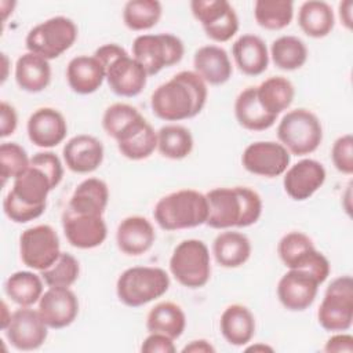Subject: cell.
I'll return each instance as SVG.
<instances>
[{
    "label": "cell",
    "instance_id": "obj_17",
    "mask_svg": "<svg viewBox=\"0 0 353 353\" xmlns=\"http://www.w3.org/2000/svg\"><path fill=\"white\" fill-rule=\"evenodd\" d=\"M37 310L48 328L61 330L76 320L79 299L68 287H48L39 301Z\"/></svg>",
    "mask_w": 353,
    "mask_h": 353
},
{
    "label": "cell",
    "instance_id": "obj_23",
    "mask_svg": "<svg viewBox=\"0 0 353 353\" xmlns=\"http://www.w3.org/2000/svg\"><path fill=\"white\" fill-rule=\"evenodd\" d=\"M68 84L76 94L95 92L105 80V68L94 55H77L66 66Z\"/></svg>",
    "mask_w": 353,
    "mask_h": 353
},
{
    "label": "cell",
    "instance_id": "obj_11",
    "mask_svg": "<svg viewBox=\"0 0 353 353\" xmlns=\"http://www.w3.org/2000/svg\"><path fill=\"white\" fill-rule=\"evenodd\" d=\"M319 324L330 332L347 331L353 323V279L339 276L334 279L317 310Z\"/></svg>",
    "mask_w": 353,
    "mask_h": 353
},
{
    "label": "cell",
    "instance_id": "obj_49",
    "mask_svg": "<svg viewBox=\"0 0 353 353\" xmlns=\"http://www.w3.org/2000/svg\"><path fill=\"white\" fill-rule=\"evenodd\" d=\"M11 314H12V313L8 312V307H7L6 302L3 301V302H1V330H3V331L7 328V325H8L10 320H11Z\"/></svg>",
    "mask_w": 353,
    "mask_h": 353
},
{
    "label": "cell",
    "instance_id": "obj_26",
    "mask_svg": "<svg viewBox=\"0 0 353 353\" xmlns=\"http://www.w3.org/2000/svg\"><path fill=\"white\" fill-rule=\"evenodd\" d=\"M219 330L228 343L233 346H244L255 334L254 314L243 305H229L221 314Z\"/></svg>",
    "mask_w": 353,
    "mask_h": 353
},
{
    "label": "cell",
    "instance_id": "obj_27",
    "mask_svg": "<svg viewBox=\"0 0 353 353\" xmlns=\"http://www.w3.org/2000/svg\"><path fill=\"white\" fill-rule=\"evenodd\" d=\"M15 81L18 87L26 92H40L46 90L51 81V66L43 57L25 52L15 63Z\"/></svg>",
    "mask_w": 353,
    "mask_h": 353
},
{
    "label": "cell",
    "instance_id": "obj_13",
    "mask_svg": "<svg viewBox=\"0 0 353 353\" xmlns=\"http://www.w3.org/2000/svg\"><path fill=\"white\" fill-rule=\"evenodd\" d=\"M190 10L205 34L216 43L230 40L239 30L237 14L226 0H193Z\"/></svg>",
    "mask_w": 353,
    "mask_h": 353
},
{
    "label": "cell",
    "instance_id": "obj_32",
    "mask_svg": "<svg viewBox=\"0 0 353 353\" xmlns=\"http://www.w3.org/2000/svg\"><path fill=\"white\" fill-rule=\"evenodd\" d=\"M335 17L331 6L325 1L309 0L302 3L298 11V25L301 30L313 39H321L334 29Z\"/></svg>",
    "mask_w": 353,
    "mask_h": 353
},
{
    "label": "cell",
    "instance_id": "obj_30",
    "mask_svg": "<svg viewBox=\"0 0 353 353\" xmlns=\"http://www.w3.org/2000/svg\"><path fill=\"white\" fill-rule=\"evenodd\" d=\"M212 252L215 261L222 268H239L248 261L251 255V243L245 234L226 230L215 237Z\"/></svg>",
    "mask_w": 353,
    "mask_h": 353
},
{
    "label": "cell",
    "instance_id": "obj_41",
    "mask_svg": "<svg viewBox=\"0 0 353 353\" xmlns=\"http://www.w3.org/2000/svg\"><path fill=\"white\" fill-rule=\"evenodd\" d=\"M79 261L69 252H61L58 259L47 269L40 272L43 281L48 287H70L79 279Z\"/></svg>",
    "mask_w": 353,
    "mask_h": 353
},
{
    "label": "cell",
    "instance_id": "obj_12",
    "mask_svg": "<svg viewBox=\"0 0 353 353\" xmlns=\"http://www.w3.org/2000/svg\"><path fill=\"white\" fill-rule=\"evenodd\" d=\"M21 261L39 272L50 268L61 255L58 233L50 225H36L19 236Z\"/></svg>",
    "mask_w": 353,
    "mask_h": 353
},
{
    "label": "cell",
    "instance_id": "obj_38",
    "mask_svg": "<svg viewBox=\"0 0 353 353\" xmlns=\"http://www.w3.org/2000/svg\"><path fill=\"white\" fill-rule=\"evenodd\" d=\"M256 23L268 30L288 26L294 17V3L290 0H256L254 4Z\"/></svg>",
    "mask_w": 353,
    "mask_h": 353
},
{
    "label": "cell",
    "instance_id": "obj_50",
    "mask_svg": "<svg viewBox=\"0 0 353 353\" xmlns=\"http://www.w3.org/2000/svg\"><path fill=\"white\" fill-rule=\"evenodd\" d=\"M1 59H3V74H1V83L6 81L7 79V70H8V58L6 54H1Z\"/></svg>",
    "mask_w": 353,
    "mask_h": 353
},
{
    "label": "cell",
    "instance_id": "obj_20",
    "mask_svg": "<svg viewBox=\"0 0 353 353\" xmlns=\"http://www.w3.org/2000/svg\"><path fill=\"white\" fill-rule=\"evenodd\" d=\"M28 137L39 148L59 145L68 132V124L61 112L54 108H40L28 120Z\"/></svg>",
    "mask_w": 353,
    "mask_h": 353
},
{
    "label": "cell",
    "instance_id": "obj_31",
    "mask_svg": "<svg viewBox=\"0 0 353 353\" xmlns=\"http://www.w3.org/2000/svg\"><path fill=\"white\" fill-rule=\"evenodd\" d=\"M234 116L237 123L250 131L268 130L277 119L265 112L259 105L255 87H247L237 95L234 102Z\"/></svg>",
    "mask_w": 353,
    "mask_h": 353
},
{
    "label": "cell",
    "instance_id": "obj_37",
    "mask_svg": "<svg viewBox=\"0 0 353 353\" xmlns=\"http://www.w3.org/2000/svg\"><path fill=\"white\" fill-rule=\"evenodd\" d=\"M273 63L281 70H296L307 59L306 44L296 36H281L270 46Z\"/></svg>",
    "mask_w": 353,
    "mask_h": 353
},
{
    "label": "cell",
    "instance_id": "obj_15",
    "mask_svg": "<svg viewBox=\"0 0 353 353\" xmlns=\"http://www.w3.org/2000/svg\"><path fill=\"white\" fill-rule=\"evenodd\" d=\"M290 160V152L281 143L273 141L250 143L241 156L243 167L248 172L266 178H274L284 174Z\"/></svg>",
    "mask_w": 353,
    "mask_h": 353
},
{
    "label": "cell",
    "instance_id": "obj_43",
    "mask_svg": "<svg viewBox=\"0 0 353 353\" xmlns=\"http://www.w3.org/2000/svg\"><path fill=\"white\" fill-rule=\"evenodd\" d=\"M331 159L339 172L346 175L353 174V137L350 134L342 135L334 142Z\"/></svg>",
    "mask_w": 353,
    "mask_h": 353
},
{
    "label": "cell",
    "instance_id": "obj_24",
    "mask_svg": "<svg viewBox=\"0 0 353 353\" xmlns=\"http://www.w3.org/2000/svg\"><path fill=\"white\" fill-rule=\"evenodd\" d=\"M193 66L205 84L211 85L225 84L233 72L228 52L214 44L203 46L194 52Z\"/></svg>",
    "mask_w": 353,
    "mask_h": 353
},
{
    "label": "cell",
    "instance_id": "obj_6",
    "mask_svg": "<svg viewBox=\"0 0 353 353\" xmlns=\"http://www.w3.org/2000/svg\"><path fill=\"white\" fill-rule=\"evenodd\" d=\"M170 287V277L161 268L134 266L125 269L117 279L116 294L121 303L130 307L143 306L163 296Z\"/></svg>",
    "mask_w": 353,
    "mask_h": 353
},
{
    "label": "cell",
    "instance_id": "obj_45",
    "mask_svg": "<svg viewBox=\"0 0 353 353\" xmlns=\"http://www.w3.org/2000/svg\"><path fill=\"white\" fill-rule=\"evenodd\" d=\"M18 125V116L14 106L3 101L0 103V137L6 138L15 132Z\"/></svg>",
    "mask_w": 353,
    "mask_h": 353
},
{
    "label": "cell",
    "instance_id": "obj_5",
    "mask_svg": "<svg viewBox=\"0 0 353 353\" xmlns=\"http://www.w3.org/2000/svg\"><path fill=\"white\" fill-rule=\"evenodd\" d=\"M94 57L105 68L109 88L119 97H137L146 85L148 73L143 66L119 44H103L95 50Z\"/></svg>",
    "mask_w": 353,
    "mask_h": 353
},
{
    "label": "cell",
    "instance_id": "obj_29",
    "mask_svg": "<svg viewBox=\"0 0 353 353\" xmlns=\"http://www.w3.org/2000/svg\"><path fill=\"white\" fill-rule=\"evenodd\" d=\"M109 201L108 185L99 178H87L74 189L68 208L91 215H103Z\"/></svg>",
    "mask_w": 353,
    "mask_h": 353
},
{
    "label": "cell",
    "instance_id": "obj_1",
    "mask_svg": "<svg viewBox=\"0 0 353 353\" xmlns=\"http://www.w3.org/2000/svg\"><path fill=\"white\" fill-rule=\"evenodd\" d=\"M63 176L59 157L52 152H39L30 157L29 167L14 179L11 190L3 200V210L15 223L39 218L47 205L48 193Z\"/></svg>",
    "mask_w": 353,
    "mask_h": 353
},
{
    "label": "cell",
    "instance_id": "obj_42",
    "mask_svg": "<svg viewBox=\"0 0 353 353\" xmlns=\"http://www.w3.org/2000/svg\"><path fill=\"white\" fill-rule=\"evenodd\" d=\"M30 159L26 150L15 142H3L0 146V168L3 185L8 179H15L28 167Z\"/></svg>",
    "mask_w": 353,
    "mask_h": 353
},
{
    "label": "cell",
    "instance_id": "obj_8",
    "mask_svg": "<svg viewBox=\"0 0 353 353\" xmlns=\"http://www.w3.org/2000/svg\"><path fill=\"white\" fill-rule=\"evenodd\" d=\"M170 272L183 287H204L211 276V259L205 243L197 239L181 241L170 258Z\"/></svg>",
    "mask_w": 353,
    "mask_h": 353
},
{
    "label": "cell",
    "instance_id": "obj_10",
    "mask_svg": "<svg viewBox=\"0 0 353 353\" xmlns=\"http://www.w3.org/2000/svg\"><path fill=\"white\" fill-rule=\"evenodd\" d=\"M183 54L182 40L171 33L141 34L132 43V57L143 66L148 76L181 62Z\"/></svg>",
    "mask_w": 353,
    "mask_h": 353
},
{
    "label": "cell",
    "instance_id": "obj_51",
    "mask_svg": "<svg viewBox=\"0 0 353 353\" xmlns=\"http://www.w3.org/2000/svg\"><path fill=\"white\" fill-rule=\"evenodd\" d=\"M247 350H254V352H256V350H269V352H273V347H270V346H266V345H254V346H251V347H247Z\"/></svg>",
    "mask_w": 353,
    "mask_h": 353
},
{
    "label": "cell",
    "instance_id": "obj_7",
    "mask_svg": "<svg viewBox=\"0 0 353 353\" xmlns=\"http://www.w3.org/2000/svg\"><path fill=\"white\" fill-rule=\"evenodd\" d=\"M280 143L295 156L313 153L323 141V127L319 117L303 108L287 112L277 125Z\"/></svg>",
    "mask_w": 353,
    "mask_h": 353
},
{
    "label": "cell",
    "instance_id": "obj_47",
    "mask_svg": "<svg viewBox=\"0 0 353 353\" xmlns=\"http://www.w3.org/2000/svg\"><path fill=\"white\" fill-rule=\"evenodd\" d=\"M215 347L205 339L192 341L182 349V353H214Z\"/></svg>",
    "mask_w": 353,
    "mask_h": 353
},
{
    "label": "cell",
    "instance_id": "obj_33",
    "mask_svg": "<svg viewBox=\"0 0 353 353\" xmlns=\"http://www.w3.org/2000/svg\"><path fill=\"white\" fill-rule=\"evenodd\" d=\"M256 90L259 105L272 116H279L283 110L290 108L295 97L292 83L283 76H273L262 81Z\"/></svg>",
    "mask_w": 353,
    "mask_h": 353
},
{
    "label": "cell",
    "instance_id": "obj_4",
    "mask_svg": "<svg viewBox=\"0 0 353 353\" xmlns=\"http://www.w3.org/2000/svg\"><path fill=\"white\" fill-rule=\"evenodd\" d=\"M153 216L164 230L197 228L207 222L208 201L197 190L181 189L161 197L154 205Z\"/></svg>",
    "mask_w": 353,
    "mask_h": 353
},
{
    "label": "cell",
    "instance_id": "obj_19",
    "mask_svg": "<svg viewBox=\"0 0 353 353\" xmlns=\"http://www.w3.org/2000/svg\"><path fill=\"white\" fill-rule=\"evenodd\" d=\"M325 176V168L320 161L303 159L285 171L283 186L292 200L303 201L323 186Z\"/></svg>",
    "mask_w": 353,
    "mask_h": 353
},
{
    "label": "cell",
    "instance_id": "obj_25",
    "mask_svg": "<svg viewBox=\"0 0 353 353\" xmlns=\"http://www.w3.org/2000/svg\"><path fill=\"white\" fill-rule=\"evenodd\" d=\"M234 62L247 76L262 74L269 65V52L265 41L255 34L240 36L232 47Z\"/></svg>",
    "mask_w": 353,
    "mask_h": 353
},
{
    "label": "cell",
    "instance_id": "obj_34",
    "mask_svg": "<svg viewBox=\"0 0 353 353\" xmlns=\"http://www.w3.org/2000/svg\"><path fill=\"white\" fill-rule=\"evenodd\" d=\"M185 327L186 316L182 307L174 302H160L146 316V330L149 332H160L172 339L179 338Z\"/></svg>",
    "mask_w": 353,
    "mask_h": 353
},
{
    "label": "cell",
    "instance_id": "obj_21",
    "mask_svg": "<svg viewBox=\"0 0 353 353\" xmlns=\"http://www.w3.org/2000/svg\"><path fill=\"white\" fill-rule=\"evenodd\" d=\"M66 167L76 174L95 171L103 161V146L92 135L80 134L70 138L62 150Z\"/></svg>",
    "mask_w": 353,
    "mask_h": 353
},
{
    "label": "cell",
    "instance_id": "obj_9",
    "mask_svg": "<svg viewBox=\"0 0 353 353\" xmlns=\"http://www.w3.org/2000/svg\"><path fill=\"white\" fill-rule=\"evenodd\" d=\"M77 39L76 23L66 17H52L29 30L25 44L29 52L44 59H55L68 51Z\"/></svg>",
    "mask_w": 353,
    "mask_h": 353
},
{
    "label": "cell",
    "instance_id": "obj_3",
    "mask_svg": "<svg viewBox=\"0 0 353 353\" xmlns=\"http://www.w3.org/2000/svg\"><path fill=\"white\" fill-rule=\"evenodd\" d=\"M208 218L205 225L212 229L247 228L262 214V199L251 188H215L207 194Z\"/></svg>",
    "mask_w": 353,
    "mask_h": 353
},
{
    "label": "cell",
    "instance_id": "obj_28",
    "mask_svg": "<svg viewBox=\"0 0 353 353\" xmlns=\"http://www.w3.org/2000/svg\"><path fill=\"white\" fill-rule=\"evenodd\" d=\"M119 152L130 160L148 159L157 149V132L143 117L117 141Z\"/></svg>",
    "mask_w": 353,
    "mask_h": 353
},
{
    "label": "cell",
    "instance_id": "obj_46",
    "mask_svg": "<svg viewBox=\"0 0 353 353\" xmlns=\"http://www.w3.org/2000/svg\"><path fill=\"white\" fill-rule=\"evenodd\" d=\"M324 352L327 353H352L353 352V336L350 334H339L332 335L324 345Z\"/></svg>",
    "mask_w": 353,
    "mask_h": 353
},
{
    "label": "cell",
    "instance_id": "obj_36",
    "mask_svg": "<svg viewBox=\"0 0 353 353\" xmlns=\"http://www.w3.org/2000/svg\"><path fill=\"white\" fill-rule=\"evenodd\" d=\"M157 149L167 159L182 160L193 150V137L183 125H163L157 131Z\"/></svg>",
    "mask_w": 353,
    "mask_h": 353
},
{
    "label": "cell",
    "instance_id": "obj_18",
    "mask_svg": "<svg viewBox=\"0 0 353 353\" xmlns=\"http://www.w3.org/2000/svg\"><path fill=\"white\" fill-rule=\"evenodd\" d=\"M320 283L307 272L290 269L277 284V298L280 303L292 312L307 309L316 299Z\"/></svg>",
    "mask_w": 353,
    "mask_h": 353
},
{
    "label": "cell",
    "instance_id": "obj_14",
    "mask_svg": "<svg viewBox=\"0 0 353 353\" xmlns=\"http://www.w3.org/2000/svg\"><path fill=\"white\" fill-rule=\"evenodd\" d=\"M4 332L11 346L29 352L39 349L46 342L48 325L41 319L39 310H33L30 306H21L12 312Z\"/></svg>",
    "mask_w": 353,
    "mask_h": 353
},
{
    "label": "cell",
    "instance_id": "obj_2",
    "mask_svg": "<svg viewBox=\"0 0 353 353\" xmlns=\"http://www.w3.org/2000/svg\"><path fill=\"white\" fill-rule=\"evenodd\" d=\"M207 84L196 73L182 70L159 85L150 98L154 116L165 121H181L197 116L207 102Z\"/></svg>",
    "mask_w": 353,
    "mask_h": 353
},
{
    "label": "cell",
    "instance_id": "obj_44",
    "mask_svg": "<svg viewBox=\"0 0 353 353\" xmlns=\"http://www.w3.org/2000/svg\"><path fill=\"white\" fill-rule=\"evenodd\" d=\"M141 352L143 353H175L176 347L174 345V339L160 334V332H150L149 336L141 345Z\"/></svg>",
    "mask_w": 353,
    "mask_h": 353
},
{
    "label": "cell",
    "instance_id": "obj_40",
    "mask_svg": "<svg viewBox=\"0 0 353 353\" xmlns=\"http://www.w3.org/2000/svg\"><path fill=\"white\" fill-rule=\"evenodd\" d=\"M142 119L143 116L137 108L128 103L117 102L106 108L102 116V127L109 137L117 141Z\"/></svg>",
    "mask_w": 353,
    "mask_h": 353
},
{
    "label": "cell",
    "instance_id": "obj_35",
    "mask_svg": "<svg viewBox=\"0 0 353 353\" xmlns=\"http://www.w3.org/2000/svg\"><path fill=\"white\" fill-rule=\"evenodd\" d=\"M4 291L17 305L32 306L39 302L43 295V279L33 272L19 270L6 280Z\"/></svg>",
    "mask_w": 353,
    "mask_h": 353
},
{
    "label": "cell",
    "instance_id": "obj_16",
    "mask_svg": "<svg viewBox=\"0 0 353 353\" xmlns=\"http://www.w3.org/2000/svg\"><path fill=\"white\" fill-rule=\"evenodd\" d=\"M62 228L69 244L80 250L95 248L108 236L103 215L83 214L68 207L62 214Z\"/></svg>",
    "mask_w": 353,
    "mask_h": 353
},
{
    "label": "cell",
    "instance_id": "obj_39",
    "mask_svg": "<svg viewBox=\"0 0 353 353\" xmlns=\"http://www.w3.org/2000/svg\"><path fill=\"white\" fill-rule=\"evenodd\" d=\"M161 12V4L157 0H130L123 10V21L131 30H148L160 21Z\"/></svg>",
    "mask_w": 353,
    "mask_h": 353
},
{
    "label": "cell",
    "instance_id": "obj_22",
    "mask_svg": "<svg viewBox=\"0 0 353 353\" xmlns=\"http://www.w3.org/2000/svg\"><path fill=\"white\" fill-rule=\"evenodd\" d=\"M156 240V232L150 221L141 215L124 218L116 230L119 250L131 256H138L149 251Z\"/></svg>",
    "mask_w": 353,
    "mask_h": 353
},
{
    "label": "cell",
    "instance_id": "obj_48",
    "mask_svg": "<svg viewBox=\"0 0 353 353\" xmlns=\"http://www.w3.org/2000/svg\"><path fill=\"white\" fill-rule=\"evenodd\" d=\"M352 8H353L352 0H345V1L339 3V18H341V22L349 30L353 26V22H352Z\"/></svg>",
    "mask_w": 353,
    "mask_h": 353
}]
</instances>
